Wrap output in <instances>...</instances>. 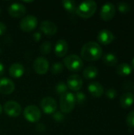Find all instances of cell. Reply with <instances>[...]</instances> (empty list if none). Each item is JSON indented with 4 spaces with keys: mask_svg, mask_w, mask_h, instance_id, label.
Instances as JSON below:
<instances>
[{
    "mask_svg": "<svg viewBox=\"0 0 134 135\" xmlns=\"http://www.w3.org/2000/svg\"><path fill=\"white\" fill-rule=\"evenodd\" d=\"M103 49L101 46L94 41L87 42L83 45L81 50V59L88 61L93 62L96 61L102 57Z\"/></svg>",
    "mask_w": 134,
    "mask_h": 135,
    "instance_id": "obj_1",
    "label": "cell"
},
{
    "mask_svg": "<svg viewBox=\"0 0 134 135\" xmlns=\"http://www.w3.org/2000/svg\"><path fill=\"white\" fill-rule=\"evenodd\" d=\"M97 4L95 1L88 0L81 2L76 9V13L81 18L87 19L91 17L96 11Z\"/></svg>",
    "mask_w": 134,
    "mask_h": 135,
    "instance_id": "obj_2",
    "label": "cell"
},
{
    "mask_svg": "<svg viewBox=\"0 0 134 135\" xmlns=\"http://www.w3.org/2000/svg\"><path fill=\"white\" fill-rule=\"evenodd\" d=\"M76 98L75 95L72 93H66L62 95L60 97L59 107L61 109V112L63 114L70 113L76 105Z\"/></svg>",
    "mask_w": 134,
    "mask_h": 135,
    "instance_id": "obj_3",
    "label": "cell"
},
{
    "mask_svg": "<svg viewBox=\"0 0 134 135\" xmlns=\"http://www.w3.org/2000/svg\"><path fill=\"white\" fill-rule=\"evenodd\" d=\"M63 62L65 66L72 72H79L84 66L82 59L77 55H70L64 58Z\"/></svg>",
    "mask_w": 134,
    "mask_h": 135,
    "instance_id": "obj_4",
    "label": "cell"
},
{
    "mask_svg": "<svg viewBox=\"0 0 134 135\" xmlns=\"http://www.w3.org/2000/svg\"><path fill=\"white\" fill-rule=\"evenodd\" d=\"M24 119L29 123H37L41 118V112L38 107L36 105H28L27 106L24 112Z\"/></svg>",
    "mask_w": 134,
    "mask_h": 135,
    "instance_id": "obj_5",
    "label": "cell"
},
{
    "mask_svg": "<svg viewBox=\"0 0 134 135\" xmlns=\"http://www.w3.org/2000/svg\"><path fill=\"white\" fill-rule=\"evenodd\" d=\"M38 25V20L35 16L28 15L23 17L19 24L20 28L23 32H29L33 31Z\"/></svg>",
    "mask_w": 134,
    "mask_h": 135,
    "instance_id": "obj_6",
    "label": "cell"
},
{
    "mask_svg": "<svg viewBox=\"0 0 134 135\" xmlns=\"http://www.w3.org/2000/svg\"><path fill=\"white\" fill-rule=\"evenodd\" d=\"M4 112L9 117H18L21 113V107L20 104L14 100H9L5 103L3 106Z\"/></svg>",
    "mask_w": 134,
    "mask_h": 135,
    "instance_id": "obj_7",
    "label": "cell"
},
{
    "mask_svg": "<svg viewBox=\"0 0 134 135\" xmlns=\"http://www.w3.org/2000/svg\"><path fill=\"white\" fill-rule=\"evenodd\" d=\"M32 68L37 74L43 75L49 70V62L46 58L38 57L34 60L32 63Z\"/></svg>",
    "mask_w": 134,
    "mask_h": 135,
    "instance_id": "obj_8",
    "label": "cell"
},
{
    "mask_svg": "<svg viewBox=\"0 0 134 135\" xmlns=\"http://www.w3.org/2000/svg\"><path fill=\"white\" fill-rule=\"evenodd\" d=\"M40 108L47 115L54 114L57 110V103L55 100L51 97H47L40 101Z\"/></svg>",
    "mask_w": 134,
    "mask_h": 135,
    "instance_id": "obj_9",
    "label": "cell"
},
{
    "mask_svg": "<svg viewBox=\"0 0 134 135\" xmlns=\"http://www.w3.org/2000/svg\"><path fill=\"white\" fill-rule=\"evenodd\" d=\"M116 12L115 6L112 2H106L103 4L100 9V17L103 21L111 20Z\"/></svg>",
    "mask_w": 134,
    "mask_h": 135,
    "instance_id": "obj_10",
    "label": "cell"
},
{
    "mask_svg": "<svg viewBox=\"0 0 134 135\" xmlns=\"http://www.w3.org/2000/svg\"><path fill=\"white\" fill-rule=\"evenodd\" d=\"M8 13L9 14L14 18H20L22 17L25 13H26V8L25 6L19 2H14L12 3L9 8H8Z\"/></svg>",
    "mask_w": 134,
    "mask_h": 135,
    "instance_id": "obj_11",
    "label": "cell"
},
{
    "mask_svg": "<svg viewBox=\"0 0 134 135\" xmlns=\"http://www.w3.org/2000/svg\"><path fill=\"white\" fill-rule=\"evenodd\" d=\"M67 87L72 91H79L83 86V80L77 74H72L67 79Z\"/></svg>",
    "mask_w": 134,
    "mask_h": 135,
    "instance_id": "obj_12",
    "label": "cell"
},
{
    "mask_svg": "<svg viewBox=\"0 0 134 135\" xmlns=\"http://www.w3.org/2000/svg\"><path fill=\"white\" fill-rule=\"evenodd\" d=\"M15 89V85L12 80L7 78L0 79V93L3 95H9Z\"/></svg>",
    "mask_w": 134,
    "mask_h": 135,
    "instance_id": "obj_13",
    "label": "cell"
},
{
    "mask_svg": "<svg viewBox=\"0 0 134 135\" xmlns=\"http://www.w3.org/2000/svg\"><path fill=\"white\" fill-rule=\"evenodd\" d=\"M97 39L100 44L107 45L114 40L115 35L108 29H102L99 32L97 35Z\"/></svg>",
    "mask_w": 134,
    "mask_h": 135,
    "instance_id": "obj_14",
    "label": "cell"
},
{
    "mask_svg": "<svg viewBox=\"0 0 134 135\" xmlns=\"http://www.w3.org/2000/svg\"><path fill=\"white\" fill-rule=\"evenodd\" d=\"M39 28L41 32H43L44 34L48 35V36L54 35L58 31L57 25L54 22L50 21H43L40 24Z\"/></svg>",
    "mask_w": 134,
    "mask_h": 135,
    "instance_id": "obj_15",
    "label": "cell"
},
{
    "mask_svg": "<svg viewBox=\"0 0 134 135\" xmlns=\"http://www.w3.org/2000/svg\"><path fill=\"white\" fill-rule=\"evenodd\" d=\"M88 90L92 97L96 98L100 97L104 93V89L103 85L98 81L90 82L88 85Z\"/></svg>",
    "mask_w": 134,
    "mask_h": 135,
    "instance_id": "obj_16",
    "label": "cell"
},
{
    "mask_svg": "<svg viewBox=\"0 0 134 135\" xmlns=\"http://www.w3.org/2000/svg\"><path fill=\"white\" fill-rule=\"evenodd\" d=\"M68 49H69L68 43L65 40H59L56 42L54 46L55 55L59 58L64 57L67 54Z\"/></svg>",
    "mask_w": 134,
    "mask_h": 135,
    "instance_id": "obj_17",
    "label": "cell"
},
{
    "mask_svg": "<svg viewBox=\"0 0 134 135\" xmlns=\"http://www.w3.org/2000/svg\"><path fill=\"white\" fill-rule=\"evenodd\" d=\"M9 74L11 77L14 78H19L23 76L24 74V67L22 64L15 62L12 64L9 68Z\"/></svg>",
    "mask_w": 134,
    "mask_h": 135,
    "instance_id": "obj_18",
    "label": "cell"
},
{
    "mask_svg": "<svg viewBox=\"0 0 134 135\" xmlns=\"http://www.w3.org/2000/svg\"><path fill=\"white\" fill-rule=\"evenodd\" d=\"M120 104L124 108H128L130 107L134 102L133 93L130 92H127L123 93L120 97Z\"/></svg>",
    "mask_w": 134,
    "mask_h": 135,
    "instance_id": "obj_19",
    "label": "cell"
},
{
    "mask_svg": "<svg viewBox=\"0 0 134 135\" xmlns=\"http://www.w3.org/2000/svg\"><path fill=\"white\" fill-rule=\"evenodd\" d=\"M116 72L120 76H127L131 74L132 66L126 62L120 63L118 65V66L116 68Z\"/></svg>",
    "mask_w": 134,
    "mask_h": 135,
    "instance_id": "obj_20",
    "label": "cell"
},
{
    "mask_svg": "<svg viewBox=\"0 0 134 135\" xmlns=\"http://www.w3.org/2000/svg\"><path fill=\"white\" fill-rule=\"evenodd\" d=\"M98 75V69L94 66H88L83 70V77L86 79L95 78Z\"/></svg>",
    "mask_w": 134,
    "mask_h": 135,
    "instance_id": "obj_21",
    "label": "cell"
},
{
    "mask_svg": "<svg viewBox=\"0 0 134 135\" xmlns=\"http://www.w3.org/2000/svg\"><path fill=\"white\" fill-rule=\"evenodd\" d=\"M103 62L105 65L109 66H115L118 62V57L113 53H107L103 57Z\"/></svg>",
    "mask_w": 134,
    "mask_h": 135,
    "instance_id": "obj_22",
    "label": "cell"
},
{
    "mask_svg": "<svg viewBox=\"0 0 134 135\" xmlns=\"http://www.w3.org/2000/svg\"><path fill=\"white\" fill-rule=\"evenodd\" d=\"M62 4L63 8L66 11H68L69 13H73L76 12L77 4H76L75 1H73V0H64L62 2Z\"/></svg>",
    "mask_w": 134,
    "mask_h": 135,
    "instance_id": "obj_23",
    "label": "cell"
},
{
    "mask_svg": "<svg viewBox=\"0 0 134 135\" xmlns=\"http://www.w3.org/2000/svg\"><path fill=\"white\" fill-rule=\"evenodd\" d=\"M51 48H52L51 44L49 41H45L41 44L39 50L43 55H48L51 51Z\"/></svg>",
    "mask_w": 134,
    "mask_h": 135,
    "instance_id": "obj_24",
    "label": "cell"
},
{
    "mask_svg": "<svg viewBox=\"0 0 134 135\" xmlns=\"http://www.w3.org/2000/svg\"><path fill=\"white\" fill-rule=\"evenodd\" d=\"M118 9L121 13H126L130 10V5L125 1H121L118 3Z\"/></svg>",
    "mask_w": 134,
    "mask_h": 135,
    "instance_id": "obj_25",
    "label": "cell"
},
{
    "mask_svg": "<svg viewBox=\"0 0 134 135\" xmlns=\"http://www.w3.org/2000/svg\"><path fill=\"white\" fill-rule=\"evenodd\" d=\"M63 67H64V66H63L62 63H61V62H54V63L52 65V66H51V73H52L53 74H60V73L62 72Z\"/></svg>",
    "mask_w": 134,
    "mask_h": 135,
    "instance_id": "obj_26",
    "label": "cell"
},
{
    "mask_svg": "<svg viewBox=\"0 0 134 135\" xmlns=\"http://www.w3.org/2000/svg\"><path fill=\"white\" fill-rule=\"evenodd\" d=\"M67 89H68V87L66 84H64L63 82H60L58 84L56 85L55 86V91L57 93L60 94L61 96L65 94L66 93H67Z\"/></svg>",
    "mask_w": 134,
    "mask_h": 135,
    "instance_id": "obj_27",
    "label": "cell"
},
{
    "mask_svg": "<svg viewBox=\"0 0 134 135\" xmlns=\"http://www.w3.org/2000/svg\"><path fill=\"white\" fill-rule=\"evenodd\" d=\"M75 98H76V103H77L78 104H83L86 100V96L82 92H77V94L75 95Z\"/></svg>",
    "mask_w": 134,
    "mask_h": 135,
    "instance_id": "obj_28",
    "label": "cell"
},
{
    "mask_svg": "<svg viewBox=\"0 0 134 135\" xmlns=\"http://www.w3.org/2000/svg\"><path fill=\"white\" fill-rule=\"evenodd\" d=\"M52 116H53L54 120L57 123H62L65 119V116H64L63 113L61 112H55Z\"/></svg>",
    "mask_w": 134,
    "mask_h": 135,
    "instance_id": "obj_29",
    "label": "cell"
},
{
    "mask_svg": "<svg viewBox=\"0 0 134 135\" xmlns=\"http://www.w3.org/2000/svg\"><path fill=\"white\" fill-rule=\"evenodd\" d=\"M126 123L130 127H134V110L130 112L126 118Z\"/></svg>",
    "mask_w": 134,
    "mask_h": 135,
    "instance_id": "obj_30",
    "label": "cell"
},
{
    "mask_svg": "<svg viewBox=\"0 0 134 135\" xmlns=\"http://www.w3.org/2000/svg\"><path fill=\"white\" fill-rule=\"evenodd\" d=\"M106 96L110 99H114L117 96V91L114 88H109L106 91Z\"/></svg>",
    "mask_w": 134,
    "mask_h": 135,
    "instance_id": "obj_31",
    "label": "cell"
},
{
    "mask_svg": "<svg viewBox=\"0 0 134 135\" xmlns=\"http://www.w3.org/2000/svg\"><path fill=\"white\" fill-rule=\"evenodd\" d=\"M36 129L38 132H40V133H43L45 130H46V127H45V125L43 123H39L36 125Z\"/></svg>",
    "mask_w": 134,
    "mask_h": 135,
    "instance_id": "obj_32",
    "label": "cell"
},
{
    "mask_svg": "<svg viewBox=\"0 0 134 135\" xmlns=\"http://www.w3.org/2000/svg\"><path fill=\"white\" fill-rule=\"evenodd\" d=\"M32 37H33V40H34L36 42H38V41H39L40 39H41V33H40L39 32H36L33 33Z\"/></svg>",
    "mask_w": 134,
    "mask_h": 135,
    "instance_id": "obj_33",
    "label": "cell"
},
{
    "mask_svg": "<svg viewBox=\"0 0 134 135\" xmlns=\"http://www.w3.org/2000/svg\"><path fill=\"white\" fill-rule=\"evenodd\" d=\"M6 32V26L2 22H0V36L5 34Z\"/></svg>",
    "mask_w": 134,
    "mask_h": 135,
    "instance_id": "obj_34",
    "label": "cell"
},
{
    "mask_svg": "<svg viewBox=\"0 0 134 135\" xmlns=\"http://www.w3.org/2000/svg\"><path fill=\"white\" fill-rule=\"evenodd\" d=\"M5 73V66L2 64V62H0V77H2Z\"/></svg>",
    "mask_w": 134,
    "mask_h": 135,
    "instance_id": "obj_35",
    "label": "cell"
},
{
    "mask_svg": "<svg viewBox=\"0 0 134 135\" xmlns=\"http://www.w3.org/2000/svg\"><path fill=\"white\" fill-rule=\"evenodd\" d=\"M2 105L0 104V115H2Z\"/></svg>",
    "mask_w": 134,
    "mask_h": 135,
    "instance_id": "obj_36",
    "label": "cell"
},
{
    "mask_svg": "<svg viewBox=\"0 0 134 135\" xmlns=\"http://www.w3.org/2000/svg\"><path fill=\"white\" fill-rule=\"evenodd\" d=\"M132 68L134 69V58L133 59V60H132Z\"/></svg>",
    "mask_w": 134,
    "mask_h": 135,
    "instance_id": "obj_37",
    "label": "cell"
},
{
    "mask_svg": "<svg viewBox=\"0 0 134 135\" xmlns=\"http://www.w3.org/2000/svg\"><path fill=\"white\" fill-rule=\"evenodd\" d=\"M1 52H2V50H1V49H0V53H1Z\"/></svg>",
    "mask_w": 134,
    "mask_h": 135,
    "instance_id": "obj_38",
    "label": "cell"
},
{
    "mask_svg": "<svg viewBox=\"0 0 134 135\" xmlns=\"http://www.w3.org/2000/svg\"><path fill=\"white\" fill-rule=\"evenodd\" d=\"M0 14H1V9H0Z\"/></svg>",
    "mask_w": 134,
    "mask_h": 135,
    "instance_id": "obj_39",
    "label": "cell"
}]
</instances>
